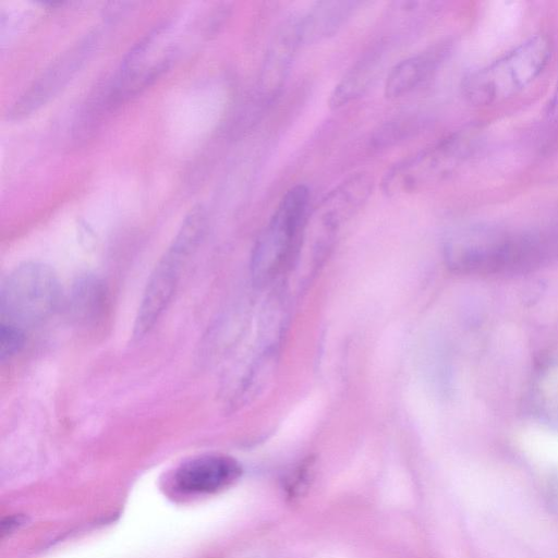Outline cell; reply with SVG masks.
Listing matches in <instances>:
<instances>
[{
  "label": "cell",
  "mask_w": 558,
  "mask_h": 558,
  "mask_svg": "<svg viewBox=\"0 0 558 558\" xmlns=\"http://www.w3.org/2000/svg\"><path fill=\"white\" fill-rule=\"evenodd\" d=\"M206 223L207 214L203 205L194 206L184 218L147 281L134 323L135 339L145 337L167 310L185 264L204 236Z\"/></svg>",
  "instance_id": "7a4b0ae2"
},
{
  "label": "cell",
  "mask_w": 558,
  "mask_h": 558,
  "mask_svg": "<svg viewBox=\"0 0 558 558\" xmlns=\"http://www.w3.org/2000/svg\"><path fill=\"white\" fill-rule=\"evenodd\" d=\"M422 124H424V120L414 114L395 118L374 132L372 144L378 149L393 146L417 133Z\"/></svg>",
  "instance_id": "e0dca14e"
},
{
  "label": "cell",
  "mask_w": 558,
  "mask_h": 558,
  "mask_svg": "<svg viewBox=\"0 0 558 558\" xmlns=\"http://www.w3.org/2000/svg\"><path fill=\"white\" fill-rule=\"evenodd\" d=\"M360 5V1L352 0H325L314 3L299 19L301 45H314L335 36Z\"/></svg>",
  "instance_id": "8fae6325"
},
{
  "label": "cell",
  "mask_w": 558,
  "mask_h": 558,
  "mask_svg": "<svg viewBox=\"0 0 558 558\" xmlns=\"http://www.w3.org/2000/svg\"><path fill=\"white\" fill-rule=\"evenodd\" d=\"M315 472V462L312 458L298 465L284 480L283 489L289 499L303 497L310 489Z\"/></svg>",
  "instance_id": "ac0fdd59"
},
{
  "label": "cell",
  "mask_w": 558,
  "mask_h": 558,
  "mask_svg": "<svg viewBox=\"0 0 558 558\" xmlns=\"http://www.w3.org/2000/svg\"><path fill=\"white\" fill-rule=\"evenodd\" d=\"M308 199L310 192L304 184L284 193L256 243L253 256L256 270L270 269L290 254L304 226Z\"/></svg>",
  "instance_id": "52a82bcc"
},
{
  "label": "cell",
  "mask_w": 558,
  "mask_h": 558,
  "mask_svg": "<svg viewBox=\"0 0 558 558\" xmlns=\"http://www.w3.org/2000/svg\"><path fill=\"white\" fill-rule=\"evenodd\" d=\"M25 522V518L22 515H12L7 517L1 522V535L4 536L7 534L12 533L14 530L19 529Z\"/></svg>",
  "instance_id": "ffe728a7"
},
{
  "label": "cell",
  "mask_w": 558,
  "mask_h": 558,
  "mask_svg": "<svg viewBox=\"0 0 558 558\" xmlns=\"http://www.w3.org/2000/svg\"><path fill=\"white\" fill-rule=\"evenodd\" d=\"M241 474L242 468L232 457L204 454L182 463L174 472L173 485L183 494H211L229 487Z\"/></svg>",
  "instance_id": "30bf717a"
},
{
  "label": "cell",
  "mask_w": 558,
  "mask_h": 558,
  "mask_svg": "<svg viewBox=\"0 0 558 558\" xmlns=\"http://www.w3.org/2000/svg\"><path fill=\"white\" fill-rule=\"evenodd\" d=\"M300 16L282 20L270 38L263 60L258 90L265 102H271L280 94L292 69L298 49L302 46L299 34Z\"/></svg>",
  "instance_id": "9c48e42d"
},
{
  "label": "cell",
  "mask_w": 558,
  "mask_h": 558,
  "mask_svg": "<svg viewBox=\"0 0 558 558\" xmlns=\"http://www.w3.org/2000/svg\"><path fill=\"white\" fill-rule=\"evenodd\" d=\"M531 409L550 425H558V364L546 363L538 367L531 387Z\"/></svg>",
  "instance_id": "2e32d148"
},
{
  "label": "cell",
  "mask_w": 558,
  "mask_h": 558,
  "mask_svg": "<svg viewBox=\"0 0 558 558\" xmlns=\"http://www.w3.org/2000/svg\"><path fill=\"white\" fill-rule=\"evenodd\" d=\"M385 44L379 41L364 51L330 93L328 105L339 109L362 97L384 65Z\"/></svg>",
  "instance_id": "4fadbf2b"
},
{
  "label": "cell",
  "mask_w": 558,
  "mask_h": 558,
  "mask_svg": "<svg viewBox=\"0 0 558 558\" xmlns=\"http://www.w3.org/2000/svg\"><path fill=\"white\" fill-rule=\"evenodd\" d=\"M60 298V282L51 267L38 262L21 264L1 284L0 324L25 332L48 319Z\"/></svg>",
  "instance_id": "3957f363"
},
{
  "label": "cell",
  "mask_w": 558,
  "mask_h": 558,
  "mask_svg": "<svg viewBox=\"0 0 558 558\" xmlns=\"http://www.w3.org/2000/svg\"><path fill=\"white\" fill-rule=\"evenodd\" d=\"M551 57L547 36H531L493 63L468 74L461 84L464 97L477 106L505 101L527 87Z\"/></svg>",
  "instance_id": "6da1fadb"
},
{
  "label": "cell",
  "mask_w": 558,
  "mask_h": 558,
  "mask_svg": "<svg viewBox=\"0 0 558 558\" xmlns=\"http://www.w3.org/2000/svg\"><path fill=\"white\" fill-rule=\"evenodd\" d=\"M374 180L368 173H355L331 190L317 208V218L329 229L363 206L372 194Z\"/></svg>",
  "instance_id": "7c38bea8"
},
{
  "label": "cell",
  "mask_w": 558,
  "mask_h": 558,
  "mask_svg": "<svg viewBox=\"0 0 558 558\" xmlns=\"http://www.w3.org/2000/svg\"><path fill=\"white\" fill-rule=\"evenodd\" d=\"M444 54L442 48L433 47L396 63L387 74L385 96L397 99L425 84L436 72Z\"/></svg>",
  "instance_id": "5bb4252c"
},
{
  "label": "cell",
  "mask_w": 558,
  "mask_h": 558,
  "mask_svg": "<svg viewBox=\"0 0 558 558\" xmlns=\"http://www.w3.org/2000/svg\"><path fill=\"white\" fill-rule=\"evenodd\" d=\"M469 153L470 143L465 134L447 136L389 168L383 177L381 190L389 197L416 192L448 177Z\"/></svg>",
  "instance_id": "277c9868"
},
{
  "label": "cell",
  "mask_w": 558,
  "mask_h": 558,
  "mask_svg": "<svg viewBox=\"0 0 558 558\" xmlns=\"http://www.w3.org/2000/svg\"><path fill=\"white\" fill-rule=\"evenodd\" d=\"M108 292L104 282L93 275L78 278L71 290L69 310L81 325L97 323L107 308Z\"/></svg>",
  "instance_id": "9a60e30c"
},
{
  "label": "cell",
  "mask_w": 558,
  "mask_h": 558,
  "mask_svg": "<svg viewBox=\"0 0 558 558\" xmlns=\"http://www.w3.org/2000/svg\"><path fill=\"white\" fill-rule=\"evenodd\" d=\"M547 114L550 118H558V81L547 106Z\"/></svg>",
  "instance_id": "44dd1931"
},
{
  "label": "cell",
  "mask_w": 558,
  "mask_h": 558,
  "mask_svg": "<svg viewBox=\"0 0 558 558\" xmlns=\"http://www.w3.org/2000/svg\"><path fill=\"white\" fill-rule=\"evenodd\" d=\"M25 342V332L0 324V359L2 362L21 351Z\"/></svg>",
  "instance_id": "d6986e66"
},
{
  "label": "cell",
  "mask_w": 558,
  "mask_h": 558,
  "mask_svg": "<svg viewBox=\"0 0 558 558\" xmlns=\"http://www.w3.org/2000/svg\"><path fill=\"white\" fill-rule=\"evenodd\" d=\"M97 45L98 33H89L60 54L13 104L9 118L22 119L47 104L71 81Z\"/></svg>",
  "instance_id": "ba28073f"
},
{
  "label": "cell",
  "mask_w": 558,
  "mask_h": 558,
  "mask_svg": "<svg viewBox=\"0 0 558 558\" xmlns=\"http://www.w3.org/2000/svg\"><path fill=\"white\" fill-rule=\"evenodd\" d=\"M177 23L163 22L142 37L122 60L114 98H129L151 85L165 73L179 53Z\"/></svg>",
  "instance_id": "5b68a950"
},
{
  "label": "cell",
  "mask_w": 558,
  "mask_h": 558,
  "mask_svg": "<svg viewBox=\"0 0 558 558\" xmlns=\"http://www.w3.org/2000/svg\"><path fill=\"white\" fill-rule=\"evenodd\" d=\"M512 236L485 227L460 230L446 242V259L460 272L507 275Z\"/></svg>",
  "instance_id": "8992f818"
}]
</instances>
